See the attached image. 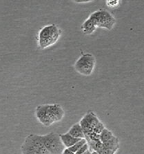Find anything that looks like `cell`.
<instances>
[{
  "label": "cell",
  "mask_w": 144,
  "mask_h": 154,
  "mask_svg": "<svg viewBox=\"0 0 144 154\" xmlns=\"http://www.w3.org/2000/svg\"><path fill=\"white\" fill-rule=\"evenodd\" d=\"M91 154H99V153L97 152V151H93L91 152Z\"/></svg>",
  "instance_id": "cell-23"
},
{
  "label": "cell",
  "mask_w": 144,
  "mask_h": 154,
  "mask_svg": "<svg viewBox=\"0 0 144 154\" xmlns=\"http://www.w3.org/2000/svg\"><path fill=\"white\" fill-rule=\"evenodd\" d=\"M72 1L76 2V3H88V2H92L93 0H72Z\"/></svg>",
  "instance_id": "cell-20"
},
{
  "label": "cell",
  "mask_w": 144,
  "mask_h": 154,
  "mask_svg": "<svg viewBox=\"0 0 144 154\" xmlns=\"http://www.w3.org/2000/svg\"><path fill=\"white\" fill-rule=\"evenodd\" d=\"M47 108L48 104L38 106L36 108L35 116L39 122L44 126H46V127H49V126L52 125L54 123L52 122V120H50L47 115Z\"/></svg>",
  "instance_id": "cell-7"
},
{
  "label": "cell",
  "mask_w": 144,
  "mask_h": 154,
  "mask_svg": "<svg viewBox=\"0 0 144 154\" xmlns=\"http://www.w3.org/2000/svg\"><path fill=\"white\" fill-rule=\"evenodd\" d=\"M42 138L44 146L51 154H63L66 147L59 134L50 133L42 136Z\"/></svg>",
  "instance_id": "cell-4"
},
{
  "label": "cell",
  "mask_w": 144,
  "mask_h": 154,
  "mask_svg": "<svg viewBox=\"0 0 144 154\" xmlns=\"http://www.w3.org/2000/svg\"><path fill=\"white\" fill-rule=\"evenodd\" d=\"M97 152H98L99 154H115L116 151L112 150V149H110L106 148L104 146L103 148L99 149V150L98 151H97Z\"/></svg>",
  "instance_id": "cell-18"
},
{
  "label": "cell",
  "mask_w": 144,
  "mask_h": 154,
  "mask_svg": "<svg viewBox=\"0 0 144 154\" xmlns=\"http://www.w3.org/2000/svg\"><path fill=\"white\" fill-rule=\"evenodd\" d=\"M21 149L22 154H51L44 146L42 136L37 134L29 135Z\"/></svg>",
  "instance_id": "cell-2"
},
{
  "label": "cell",
  "mask_w": 144,
  "mask_h": 154,
  "mask_svg": "<svg viewBox=\"0 0 144 154\" xmlns=\"http://www.w3.org/2000/svg\"><path fill=\"white\" fill-rule=\"evenodd\" d=\"M112 133L107 129H104L100 134H99V137H100V140L102 143H105L108 142L109 140H110L113 137Z\"/></svg>",
  "instance_id": "cell-13"
},
{
  "label": "cell",
  "mask_w": 144,
  "mask_h": 154,
  "mask_svg": "<svg viewBox=\"0 0 144 154\" xmlns=\"http://www.w3.org/2000/svg\"><path fill=\"white\" fill-rule=\"evenodd\" d=\"M86 143H87V141L86 140L85 138H83V139H81L80 141L76 142V143H75L74 145H73L71 146V147L68 148L69 150H70L73 153H75L76 151L79 150L81 147H82V146L84 145V144Z\"/></svg>",
  "instance_id": "cell-14"
},
{
  "label": "cell",
  "mask_w": 144,
  "mask_h": 154,
  "mask_svg": "<svg viewBox=\"0 0 144 154\" xmlns=\"http://www.w3.org/2000/svg\"><path fill=\"white\" fill-rule=\"evenodd\" d=\"M105 129V127H104V125H103V123L99 122L97 125L95 126L93 129V131L94 133H96L97 134H100L103 131V130Z\"/></svg>",
  "instance_id": "cell-17"
},
{
  "label": "cell",
  "mask_w": 144,
  "mask_h": 154,
  "mask_svg": "<svg viewBox=\"0 0 144 154\" xmlns=\"http://www.w3.org/2000/svg\"><path fill=\"white\" fill-rule=\"evenodd\" d=\"M68 133L73 137H76V138H85V134L80 123H76L75 125H74L70 129Z\"/></svg>",
  "instance_id": "cell-9"
},
{
  "label": "cell",
  "mask_w": 144,
  "mask_h": 154,
  "mask_svg": "<svg viewBox=\"0 0 144 154\" xmlns=\"http://www.w3.org/2000/svg\"><path fill=\"white\" fill-rule=\"evenodd\" d=\"M83 118L84 119V120L86 121V122L89 124V125L91 126L93 129L95 126H96L97 124L100 122L99 120V118H97V116L91 111L88 112V113L86 114L85 116Z\"/></svg>",
  "instance_id": "cell-11"
},
{
  "label": "cell",
  "mask_w": 144,
  "mask_h": 154,
  "mask_svg": "<svg viewBox=\"0 0 144 154\" xmlns=\"http://www.w3.org/2000/svg\"><path fill=\"white\" fill-rule=\"evenodd\" d=\"M95 66V58L92 54H83L76 60L75 68L79 73L83 75H90Z\"/></svg>",
  "instance_id": "cell-5"
},
{
  "label": "cell",
  "mask_w": 144,
  "mask_h": 154,
  "mask_svg": "<svg viewBox=\"0 0 144 154\" xmlns=\"http://www.w3.org/2000/svg\"><path fill=\"white\" fill-rule=\"evenodd\" d=\"M88 18L93 22L96 27L107 30L112 29L116 22L115 19L112 14L104 10L95 11Z\"/></svg>",
  "instance_id": "cell-3"
},
{
  "label": "cell",
  "mask_w": 144,
  "mask_h": 154,
  "mask_svg": "<svg viewBox=\"0 0 144 154\" xmlns=\"http://www.w3.org/2000/svg\"><path fill=\"white\" fill-rule=\"evenodd\" d=\"M85 138H88V139L94 141V142L100 140L99 134H96V133H94V131L85 134Z\"/></svg>",
  "instance_id": "cell-15"
},
{
  "label": "cell",
  "mask_w": 144,
  "mask_h": 154,
  "mask_svg": "<svg viewBox=\"0 0 144 154\" xmlns=\"http://www.w3.org/2000/svg\"><path fill=\"white\" fill-rule=\"evenodd\" d=\"M82 154H91V151H90L89 149H88L87 151H86L84 153H82Z\"/></svg>",
  "instance_id": "cell-22"
},
{
  "label": "cell",
  "mask_w": 144,
  "mask_h": 154,
  "mask_svg": "<svg viewBox=\"0 0 144 154\" xmlns=\"http://www.w3.org/2000/svg\"><path fill=\"white\" fill-rule=\"evenodd\" d=\"M81 29H82V31L84 34L90 35L96 30L97 27L95 26L93 22H92L89 18H88L87 20L83 23L82 26H81Z\"/></svg>",
  "instance_id": "cell-10"
},
{
  "label": "cell",
  "mask_w": 144,
  "mask_h": 154,
  "mask_svg": "<svg viewBox=\"0 0 144 154\" xmlns=\"http://www.w3.org/2000/svg\"><path fill=\"white\" fill-rule=\"evenodd\" d=\"M63 154H75V153L72 152L70 150H69L68 149H65L64 152H63Z\"/></svg>",
  "instance_id": "cell-21"
},
{
  "label": "cell",
  "mask_w": 144,
  "mask_h": 154,
  "mask_svg": "<svg viewBox=\"0 0 144 154\" xmlns=\"http://www.w3.org/2000/svg\"><path fill=\"white\" fill-rule=\"evenodd\" d=\"M47 115L53 123L59 122L64 116V111L59 104H48Z\"/></svg>",
  "instance_id": "cell-6"
},
{
  "label": "cell",
  "mask_w": 144,
  "mask_h": 154,
  "mask_svg": "<svg viewBox=\"0 0 144 154\" xmlns=\"http://www.w3.org/2000/svg\"><path fill=\"white\" fill-rule=\"evenodd\" d=\"M61 35V31L55 24L47 25L39 32L38 44L41 48H46L57 42Z\"/></svg>",
  "instance_id": "cell-1"
},
{
  "label": "cell",
  "mask_w": 144,
  "mask_h": 154,
  "mask_svg": "<svg viewBox=\"0 0 144 154\" xmlns=\"http://www.w3.org/2000/svg\"><path fill=\"white\" fill-rule=\"evenodd\" d=\"M88 149H89V146H88V144L87 143H86L82 147H81L79 150L76 151L75 154H82L84 153L86 151H87Z\"/></svg>",
  "instance_id": "cell-19"
},
{
  "label": "cell",
  "mask_w": 144,
  "mask_h": 154,
  "mask_svg": "<svg viewBox=\"0 0 144 154\" xmlns=\"http://www.w3.org/2000/svg\"><path fill=\"white\" fill-rule=\"evenodd\" d=\"M120 4V0H106L107 6L110 8H115L117 7Z\"/></svg>",
  "instance_id": "cell-16"
},
{
  "label": "cell",
  "mask_w": 144,
  "mask_h": 154,
  "mask_svg": "<svg viewBox=\"0 0 144 154\" xmlns=\"http://www.w3.org/2000/svg\"><path fill=\"white\" fill-rule=\"evenodd\" d=\"M60 138H61L62 141L65 146V147L68 149L71 147L72 146L74 145L76 142L80 140V138H76V137H74L70 135L68 133L65 134H62L59 135Z\"/></svg>",
  "instance_id": "cell-8"
},
{
  "label": "cell",
  "mask_w": 144,
  "mask_h": 154,
  "mask_svg": "<svg viewBox=\"0 0 144 154\" xmlns=\"http://www.w3.org/2000/svg\"><path fill=\"white\" fill-rule=\"evenodd\" d=\"M104 147L110 149L112 150H115L117 151V149L119 148V142L118 137L113 136L110 140H109L108 142L103 143Z\"/></svg>",
  "instance_id": "cell-12"
}]
</instances>
